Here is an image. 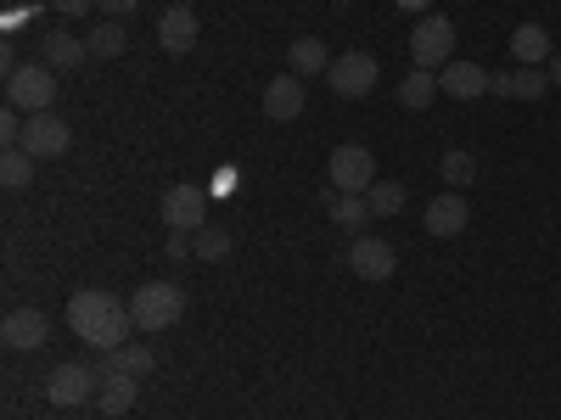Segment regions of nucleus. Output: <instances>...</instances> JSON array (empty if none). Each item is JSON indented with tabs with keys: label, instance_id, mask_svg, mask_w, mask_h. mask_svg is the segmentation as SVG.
I'll return each instance as SVG.
<instances>
[{
	"label": "nucleus",
	"instance_id": "nucleus-15",
	"mask_svg": "<svg viewBox=\"0 0 561 420\" xmlns=\"http://www.w3.org/2000/svg\"><path fill=\"white\" fill-rule=\"evenodd\" d=\"M489 84H494V73H483L478 62H449V68L438 73V90H444V96H455V102L489 96Z\"/></svg>",
	"mask_w": 561,
	"mask_h": 420
},
{
	"label": "nucleus",
	"instance_id": "nucleus-5",
	"mask_svg": "<svg viewBox=\"0 0 561 420\" xmlns=\"http://www.w3.org/2000/svg\"><path fill=\"white\" fill-rule=\"evenodd\" d=\"M410 57H415V68L444 73L455 62V23L444 12H427V18L415 23V34H410Z\"/></svg>",
	"mask_w": 561,
	"mask_h": 420
},
{
	"label": "nucleus",
	"instance_id": "nucleus-20",
	"mask_svg": "<svg viewBox=\"0 0 561 420\" xmlns=\"http://www.w3.org/2000/svg\"><path fill=\"white\" fill-rule=\"evenodd\" d=\"M511 57H517L523 68H539V62H550L556 51H550V34L539 28V23H523L517 34H511Z\"/></svg>",
	"mask_w": 561,
	"mask_h": 420
},
{
	"label": "nucleus",
	"instance_id": "nucleus-32",
	"mask_svg": "<svg viewBox=\"0 0 561 420\" xmlns=\"http://www.w3.org/2000/svg\"><path fill=\"white\" fill-rule=\"evenodd\" d=\"M545 73H550V84H556V90H561V51H556V57H550V68H545Z\"/></svg>",
	"mask_w": 561,
	"mask_h": 420
},
{
	"label": "nucleus",
	"instance_id": "nucleus-19",
	"mask_svg": "<svg viewBox=\"0 0 561 420\" xmlns=\"http://www.w3.org/2000/svg\"><path fill=\"white\" fill-rule=\"evenodd\" d=\"M287 62H293V73L298 79H314V73H332V51H325V45L314 39V34H304V39H293V51H287Z\"/></svg>",
	"mask_w": 561,
	"mask_h": 420
},
{
	"label": "nucleus",
	"instance_id": "nucleus-2",
	"mask_svg": "<svg viewBox=\"0 0 561 420\" xmlns=\"http://www.w3.org/2000/svg\"><path fill=\"white\" fill-rule=\"evenodd\" d=\"M129 314H135V331H169L185 314V292L174 280H147V287L129 298Z\"/></svg>",
	"mask_w": 561,
	"mask_h": 420
},
{
	"label": "nucleus",
	"instance_id": "nucleus-28",
	"mask_svg": "<svg viewBox=\"0 0 561 420\" xmlns=\"http://www.w3.org/2000/svg\"><path fill=\"white\" fill-rule=\"evenodd\" d=\"M332 219H337L343 230H359V224L370 219V202H365V197H337V202H332Z\"/></svg>",
	"mask_w": 561,
	"mask_h": 420
},
{
	"label": "nucleus",
	"instance_id": "nucleus-21",
	"mask_svg": "<svg viewBox=\"0 0 561 420\" xmlns=\"http://www.w3.org/2000/svg\"><path fill=\"white\" fill-rule=\"evenodd\" d=\"M135 398H140V382H135V376H102L96 409H102V415H129Z\"/></svg>",
	"mask_w": 561,
	"mask_h": 420
},
{
	"label": "nucleus",
	"instance_id": "nucleus-35",
	"mask_svg": "<svg viewBox=\"0 0 561 420\" xmlns=\"http://www.w3.org/2000/svg\"><path fill=\"white\" fill-rule=\"evenodd\" d=\"M185 7H192V0H185Z\"/></svg>",
	"mask_w": 561,
	"mask_h": 420
},
{
	"label": "nucleus",
	"instance_id": "nucleus-10",
	"mask_svg": "<svg viewBox=\"0 0 561 420\" xmlns=\"http://www.w3.org/2000/svg\"><path fill=\"white\" fill-rule=\"evenodd\" d=\"M348 269H354L359 280H388V275L399 269V253H393V242H382V236H354V242H348Z\"/></svg>",
	"mask_w": 561,
	"mask_h": 420
},
{
	"label": "nucleus",
	"instance_id": "nucleus-6",
	"mask_svg": "<svg viewBox=\"0 0 561 420\" xmlns=\"http://www.w3.org/2000/svg\"><path fill=\"white\" fill-rule=\"evenodd\" d=\"M73 147V129H68V118L51 107V113H28V124H23V152L28 158H62Z\"/></svg>",
	"mask_w": 561,
	"mask_h": 420
},
{
	"label": "nucleus",
	"instance_id": "nucleus-24",
	"mask_svg": "<svg viewBox=\"0 0 561 420\" xmlns=\"http://www.w3.org/2000/svg\"><path fill=\"white\" fill-rule=\"evenodd\" d=\"M365 202H370V219H393L399 208H404V185L399 179H377L365 191Z\"/></svg>",
	"mask_w": 561,
	"mask_h": 420
},
{
	"label": "nucleus",
	"instance_id": "nucleus-27",
	"mask_svg": "<svg viewBox=\"0 0 561 420\" xmlns=\"http://www.w3.org/2000/svg\"><path fill=\"white\" fill-rule=\"evenodd\" d=\"M34 163H39V158H28L23 147H12L7 158H0V179H7V191H23V185L34 179Z\"/></svg>",
	"mask_w": 561,
	"mask_h": 420
},
{
	"label": "nucleus",
	"instance_id": "nucleus-31",
	"mask_svg": "<svg viewBox=\"0 0 561 420\" xmlns=\"http://www.w3.org/2000/svg\"><path fill=\"white\" fill-rule=\"evenodd\" d=\"M96 7H102L107 18H129V12L140 7V0H96Z\"/></svg>",
	"mask_w": 561,
	"mask_h": 420
},
{
	"label": "nucleus",
	"instance_id": "nucleus-1",
	"mask_svg": "<svg viewBox=\"0 0 561 420\" xmlns=\"http://www.w3.org/2000/svg\"><path fill=\"white\" fill-rule=\"evenodd\" d=\"M68 325L79 331V342H90V348L107 353V348H124V342H129L135 314H129V303H118L113 292L84 287V292L68 298Z\"/></svg>",
	"mask_w": 561,
	"mask_h": 420
},
{
	"label": "nucleus",
	"instance_id": "nucleus-11",
	"mask_svg": "<svg viewBox=\"0 0 561 420\" xmlns=\"http://www.w3.org/2000/svg\"><path fill=\"white\" fill-rule=\"evenodd\" d=\"M0 342H7L12 353H34L51 342V319H45L39 308H12L7 325H0Z\"/></svg>",
	"mask_w": 561,
	"mask_h": 420
},
{
	"label": "nucleus",
	"instance_id": "nucleus-17",
	"mask_svg": "<svg viewBox=\"0 0 561 420\" xmlns=\"http://www.w3.org/2000/svg\"><path fill=\"white\" fill-rule=\"evenodd\" d=\"M550 90V73L545 68H517V73H494L489 96H505V102H539Z\"/></svg>",
	"mask_w": 561,
	"mask_h": 420
},
{
	"label": "nucleus",
	"instance_id": "nucleus-12",
	"mask_svg": "<svg viewBox=\"0 0 561 420\" xmlns=\"http://www.w3.org/2000/svg\"><path fill=\"white\" fill-rule=\"evenodd\" d=\"M158 45H163L169 57H185L197 45V12L185 7V0H174V7L158 18Z\"/></svg>",
	"mask_w": 561,
	"mask_h": 420
},
{
	"label": "nucleus",
	"instance_id": "nucleus-26",
	"mask_svg": "<svg viewBox=\"0 0 561 420\" xmlns=\"http://www.w3.org/2000/svg\"><path fill=\"white\" fill-rule=\"evenodd\" d=\"M438 174L455 185V191H466V185L478 179V158H472V152H444V158H438Z\"/></svg>",
	"mask_w": 561,
	"mask_h": 420
},
{
	"label": "nucleus",
	"instance_id": "nucleus-33",
	"mask_svg": "<svg viewBox=\"0 0 561 420\" xmlns=\"http://www.w3.org/2000/svg\"><path fill=\"white\" fill-rule=\"evenodd\" d=\"M393 7H404V12H427L433 0H393Z\"/></svg>",
	"mask_w": 561,
	"mask_h": 420
},
{
	"label": "nucleus",
	"instance_id": "nucleus-34",
	"mask_svg": "<svg viewBox=\"0 0 561 420\" xmlns=\"http://www.w3.org/2000/svg\"><path fill=\"white\" fill-rule=\"evenodd\" d=\"M337 7H354V0H337Z\"/></svg>",
	"mask_w": 561,
	"mask_h": 420
},
{
	"label": "nucleus",
	"instance_id": "nucleus-23",
	"mask_svg": "<svg viewBox=\"0 0 561 420\" xmlns=\"http://www.w3.org/2000/svg\"><path fill=\"white\" fill-rule=\"evenodd\" d=\"M84 45H90V57H124L129 34H124V23H118V18H107V23H96V28L84 34Z\"/></svg>",
	"mask_w": 561,
	"mask_h": 420
},
{
	"label": "nucleus",
	"instance_id": "nucleus-3",
	"mask_svg": "<svg viewBox=\"0 0 561 420\" xmlns=\"http://www.w3.org/2000/svg\"><path fill=\"white\" fill-rule=\"evenodd\" d=\"M7 107L18 113H51L57 107V68L45 62H23L7 73Z\"/></svg>",
	"mask_w": 561,
	"mask_h": 420
},
{
	"label": "nucleus",
	"instance_id": "nucleus-14",
	"mask_svg": "<svg viewBox=\"0 0 561 420\" xmlns=\"http://www.w3.org/2000/svg\"><path fill=\"white\" fill-rule=\"evenodd\" d=\"M421 224H427V236H460V230L472 224V208H466L460 191H449V197H433V202H427Z\"/></svg>",
	"mask_w": 561,
	"mask_h": 420
},
{
	"label": "nucleus",
	"instance_id": "nucleus-29",
	"mask_svg": "<svg viewBox=\"0 0 561 420\" xmlns=\"http://www.w3.org/2000/svg\"><path fill=\"white\" fill-rule=\"evenodd\" d=\"M169 258H174V264H192V258H197V247H192V236H185V230H169Z\"/></svg>",
	"mask_w": 561,
	"mask_h": 420
},
{
	"label": "nucleus",
	"instance_id": "nucleus-7",
	"mask_svg": "<svg viewBox=\"0 0 561 420\" xmlns=\"http://www.w3.org/2000/svg\"><path fill=\"white\" fill-rule=\"evenodd\" d=\"M377 79H382V68H377V57H370V51H348V57L332 62V73H325V84H332L343 102L370 96V90H377Z\"/></svg>",
	"mask_w": 561,
	"mask_h": 420
},
{
	"label": "nucleus",
	"instance_id": "nucleus-30",
	"mask_svg": "<svg viewBox=\"0 0 561 420\" xmlns=\"http://www.w3.org/2000/svg\"><path fill=\"white\" fill-rule=\"evenodd\" d=\"M96 0H51V12H62V18H84Z\"/></svg>",
	"mask_w": 561,
	"mask_h": 420
},
{
	"label": "nucleus",
	"instance_id": "nucleus-4",
	"mask_svg": "<svg viewBox=\"0 0 561 420\" xmlns=\"http://www.w3.org/2000/svg\"><path fill=\"white\" fill-rule=\"evenodd\" d=\"M96 393H102V370H96V364H79V359H68V364H57L51 376H45V398H51L57 409L96 404Z\"/></svg>",
	"mask_w": 561,
	"mask_h": 420
},
{
	"label": "nucleus",
	"instance_id": "nucleus-9",
	"mask_svg": "<svg viewBox=\"0 0 561 420\" xmlns=\"http://www.w3.org/2000/svg\"><path fill=\"white\" fill-rule=\"evenodd\" d=\"M163 224L197 236V230L208 224V191H203V185H169V191H163Z\"/></svg>",
	"mask_w": 561,
	"mask_h": 420
},
{
	"label": "nucleus",
	"instance_id": "nucleus-13",
	"mask_svg": "<svg viewBox=\"0 0 561 420\" xmlns=\"http://www.w3.org/2000/svg\"><path fill=\"white\" fill-rule=\"evenodd\" d=\"M259 107H264V118H270V124H293V118H304V79H298V73L270 79Z\"/></svg>",
	"mask_w": 561,
	"mask_h": 420
},
{
	"label": "nucleus",
	"instance_id": "nucleus-18",
	"mask_svg": "<svg viewBox=\"0 0 561 420\" xmlns=\"http://www.w3.org/2000/svg\"><path fill=\"white\" fill-rule=\"evenodd\" d=\"M96 370H102V376H135V382H140V376H152V370H158V353L124 342V348H107Z\"/></svg>",
	"mask_w": 561,
	"mask_h": 420
},
{
	"label": "nucleus",
	"instance_id": "nucleus-25",
	"mask_svg": "<svg viewBox=\"0 0 561 420\" xmlns=\"http://www.w3.org/2000/svg\"><path fill=\"white\" fill-rule=\"evenodd\" d=\"M192 247H197V264H219V258H230V230L203 224L197 236H192Z\"/></svg>",
	"mask_w": 561,
	"mask_h": 420
},
{
	"label": "nucleus",
	"instance_id": "nucleus-16",
	"mask_svg": "<svg viewBox=\"0 0 561 420\" xmlns=\"http://www.w3.org/2000/svg\"><path fill=\"white\" fill-rule=\"evenodd\" d=\"M39 62L45 68H57V73H68V68H79V62H90V45H84V34H39Z\"/></svg>",
	"mask_w": 561,
	"mask_h": 420
},
{
	"label": "nucleus",
	"instance_id": "nucleus-8",
	"mask_svg": "<svg viewBox=\"0 0 561 420\" xmlns=\"http://www.w3.org/2000/svg\"><path fill=\"white\" fill-rule=\"evenodd\" d=\"M325 174H332V185L343 197H365L370 185H377V158H370L365 147H337L332 163H325Z\"/></svg>",
	"mask_w": 561,
	"mask_h": 420
},
{
	"label": "nucleus",
	"instance_id": "nucleus-22",
	"mask_svg": "<svg viewBox=\"0 0 561 420\" xmlns=\"http://www.w3.org/2000/svg\"><path fill=\"white\" fill-rule=\"evenodd\" d=\"M433 96H438V73H433V68H415V73H404V79H399V107L421 113Z\"/></svg>",
	"mask_w": 561,
	"mask_h": 420
}]
</instances>
